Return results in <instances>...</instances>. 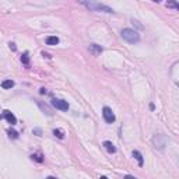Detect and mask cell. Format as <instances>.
<instances>
[{"label": "cell", "instance_id": "obj_1", "mask_svg": "<svg viewBox=\"0 0 179 179\" xmlns=\"http://www.w3.org/2000/svg\"><path fill=\"white\" fill-rule=\"evenodd\" d=\"M81 4H84L85 7H88L92 11H101V13H108V14H113L115 10L111 9L109 6L102 4V3H97V1H81Z\"/></svg>", "mask_w": 179, "mask_h": 179}, {"label": "cell", "instance_id": "obj_2", "mask_svg": "<svg viewBox=\"0 0 179 179\" xmlns=\"http://www.w3.org/2000/svg\"><path fill=\"white\" fill-rule=\"evenodd\" d=\"M121 37L129 43L140 42V35H139V32L132 30V28H123L121 31Z\"/></svg>", "mask_w": 179, "mask_h": 179}, {"label": "cell", "instance_id": "obj_3", "mask_svg": "<svg viewBox=\"0 0 179 179\" xmlns=\"http://www.w3.org/2000/svg\"><path fill=\"white\" fill-rule=\"evenodd\" d=\"M167 141H168V139L165 134H155L153 137V144L157 150H164L167 146Z\"/></svg>", "mask_w": 179, "mask_h": 179}, {"label": "cell", "instance_id": "obj_4", "mask_svg": "<svg viewBox=\"0 0 179 179\" xmlns=\"http://www.w3.org/2000/svg\"><path fill=\"white\" fill-rule=\"evenodd\" d=\"M51 104H52L56 109H59V111H69V102L64 100H59V98H53L52 101H51Z\"/></svg>", "mask_w": 179, "mask_h": 179}, {"label": "cell", "instance_id": "obj_5", "mask_svg": "<svg viewBox=\"0 0 179 179\" xmlns=\"http://www.w3.org/2000/svg\"><path fill=\"white\" fill-rule=\"evenodd\" d=\"M102 116H104V119H105L106 123H113V122L116 121L115 113L112 112V109L109 106H104V108H102Z\"/></svg>", "mask_w": 179, "mask_h": 179}, {"label": "cell", "instance_id": "obj_6", "mask_svg": "<svg viewBox=\"0 0 179 179\" xmlns=\"http://www.w3.org/2000/svg\"><path fill=\"white\" fill-rule=\"evenodd\" d=\"M3 118H4V119L9 122V123H10L11 126L17 123V118L14 116V113H11V112L7 111V109H4V111H3Z\"/></svg>", "mask_w": 179, "mask_h": 179}, {"label": "cell", "instance_id": "obj_7", "mask_svg": "<svg viewBox=\"0 0 179 179\" xmlns=\"http://www.w3.org/2000/svg\"><path fill=\"white\" fill-rule=\"evenodd\" d=\"M88 49H90V52L92 53L94 56L100 55V53L104 51V49H102V46H101V45H97V43H91V45L88 46Z\"/></svg>", "mask_w": 179, "mask_h": 179}, {"label": "cell", "instance_id": "obj_8", "mask_svg": "<svg viewBox=\"0 0 179 179\" xmlns=\"http://www.w3.org/2000/svg\"><path fill=\"white\" fill-rule=\"evenodd\" d=\"M102 146L105 147V150L109 154H115L116 153V147H115V144H113L112 141H108V140H106V141L102 143Z\"/></svg>", "mask_w": 179, "mask_h": 179}, {"label": "cell", "instance_id": "obj_9", "mask_svg": "<svg viewBox=\"0 0 179 179\" xmlns=\"http://www.w3.org/2000/svg\"><path fill=\"white\" fill-rule=\"evenodd\" d=\"M60 42L59 41L58 37H55V35H51V37L46 38V45H51V46H55V45H58V43Z\"/></svg>", "mask_w": 179, "mask_h": 179}, {"label": "cell", "instance_id": "obj_10", "mask_svg": "<svg viewBox=\"0 0 179 179\" xmlns=\"http://www.w3.org/2000/svg\"><path fill=\"white\" fill-rule=\"evenodd\" d=\"M133 157L136 158L137 160V162H139V165H140V167H143V164H144V160H143V155H141V153H140V151H137V150H134V151H133Z\"/></svg>", "mask_w": 179, "mask_h": 179}, {"label": "cell", "instance_id": "obj_11", "mask_svg": "<svg viewBox=\"0 0 179 179\" xmlns=\"http://www.w3.org/2000/svg\"><path fill=\"white\" fill-rule=\"evenodd\" d=\"M14 84H16V83H14V81H13V80H4V81H3V83H1V88H4V90H10V88H13V87H14Z\"/></svg>", "mask_w": 179, "mask_h": 179}, {"label": "cell", "instance_id": "obj_12", "mask_svg": "<svg viewBox=\"0 0 179 179\" xmlns=\"http://www.w3.org/2000/svg\"><path fill=\"white\" fill-rule=\"evenodd\" d=\"M38 105H39V108L43 111V113H46L48 116H52L53 113H52V111H51V108L48 105H45V104H42V102H38Z\"/></svg>", "mask_w": 179, "mask_h": 179}, {"label": "cell", "instance_id": "obj_13", "mask_svg": "<svg viewBox=\"0 0 179 179\" xmlns=\"http://www.w3.org/2000/svg\"><path fill=\"white\" fill-rule=\"evenodd\" d=\"M165 6H167L168 9H175V10H179V3H178V1H172V0H171V1H167V3H165Z\"/></svg>", "mask_w": 179, "mask_h": 179}, {"label": "cell", "instance_id": "obj_14", "mask_svg": "<svg viewBox=\"0 0 179 179\" xmlns=\"http://www.w3.org/2000/svg\"><path fill=\"white\" fill-rule=\"evenodd\" d=\"M53 136L58 137V139H63L64 132H63V130H60V129H55V130H53Z\"/></svg>", "mask_w": 179, "mask_h": 179}, {"label": "cell", "instance_id": "obj_15", "mask_svg": "<svg viewBox=\"0 0 179 179\" xmlns=\"http://www.w3.org/2000/svg\"><path fill=\"white\" fill-rule=\"evenodd\" d=\"M21 62H22L24 64H25V66H28V64H30V58H28V52H25V53H24V55L21 56Z\"/></svg>", "mask_w": 179, "mask_h": 179}, {"label": "cell", "instance_id": "obj_16", "mask_svg": "<svg viewBox=\"0 0 179 179\" xmlns=\"http://www.w3.org/2000/svg\"><path fill=\"white\" fill-rule=\"evenodd\" d=\"M31 158H32V160H35V161H38V162H42V161H43V158H42L41 154H32Z\"/></svg>", "mask_w": 179, "mask_h": 179}, {"label": "cell", "instance_id": "obj_17", "mask_svg": "<svg viewBox=\"0 0 179 179\" xmlns=\"http://www.w3.org/2000/svg\"><path fill=\"white\" fill-rule=\"evenodd\" d=\"M9 136H10L11 139H18V133H17L16 130H9Z\"/></svg>", "mask_w": 179, "mask_h": 179}, {"label": "cell", "instance_id": "obj_18", "mask_svg": "<svg viewBox=\"0 0 179 179\" xmlns=\"http://www.w3.org/2000/svg\"><path fill=\"white\" fill-rule=\"evenodd\" d=\"M132 24H133V25H136V27H139L140 30H143V28H144V27H143L141 24H139V21H136L134 18H133V20H132Z\"/></svg>", "mask_w": 179, "mask_h": 179}, {"label": "cell", "instance_id": "obj_19", "mask_svg": "<svg viewBox=\"0 0 179 179\" xmlns=\"http://www.w3.org/2000/svg\"><path fill=\"white\" fill-rule=\"evenodd\" d=\"M32 133H34V134H37V136H42V130H41V129H34Z\"/></svg>", "mask_w": 179, "mask_h": 179}, {"label": "cell", "instance_id": "obj_20", "mask_svg": "<svg viewBox=\"0 0 179 179\" xmlns=\"http://www.w3.org/2000/svg\"><path fill=\"white\" fill-rule=\"evenodd\" d=\"M125 179H137V178H134L132 175H125Z\"/></svg>", "mask_w": 179, "mask_h": 179}, {"label": "cell", "instance_id": "obj_21", "mask_svg": "<svg viewBox=\"0 0 179 179\" xmlns=\"http://www.w3.org/2000/svg\"><path fill=\"white\" fill-rule=\"evenodd\" d=\"M39 92H41V94H46V92H48V91H46V88H41V91H39Z\"/></svg>", "mask_w": 179, "mask_h": 179}, {"label": "cell", "instance_id": "obj_22", "mask_svg": "<svg viewBox=\"0 0 179 179\" xmlns=\"http://www.w3.org/2000/svg\"><path fill=\"white\" fill-rule=\"evenodd\" d=\"M10 48L13 49V51H16L17 48H16V43H10Z\"/></svg>", "mask_w": 179, "mask_h": 179}, {"label": "cell", "instance_id": "obj_23", "mask_svg": "<svg viewBox=\"0 0 179 179\" xmlns=\"http://www.w3.org/2000/svg\"><path fill=\"white\" fill-rule=\"evenodd\" d=\"M42 55H43V56H45V58H48V59H51V55H49V53H45V52H43V53H42Z\"/></svg>", "mask_w": 179, "mask_h": 179}, {"label": "cell", "instance_id": "obj_24", "mask_svg": "<svg viewBox=\"0 0 179 179\" xmlns=\"http://www.w3.org/2000/svg\"><path fill=\"white\" fill-rule=\"evenodd\" d=\"M46 179H56V178H55V176H48Z\"/></svg>", "mask_w": 179, "mask_h": 179}, {"label": "cell", "instance_id": "obj_25", "mask_svg": "<svg viewBox=\"0 0 179 179\" xmlns=\"http://www.w3.org/2000/svg\"><path fill=\"white\" fill-rule=\"evenodd\" d=\"M100 179H108V178H106V176H101Z\"/></svg>", "mask_w": 179, "mask_h": 179}]
</instances>
